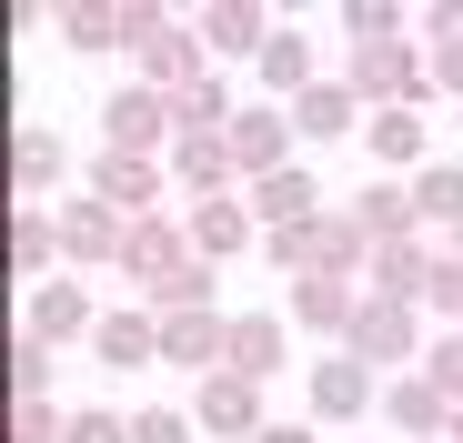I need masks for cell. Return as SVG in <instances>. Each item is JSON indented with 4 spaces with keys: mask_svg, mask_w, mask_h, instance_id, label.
Masks as SVG:
<instances>
[{
    "mask_svg": "<svg viewBox=\"0 0 463 443\" xmlns=\"http://www.w3.org/2000/svg\"><path fill=\"white\" fill-rule=\"evenodd\" d=\"M433 232H413V242H383L373 252V272H363V292H373V303H423V282H433Z\"/></svg>",
    "mask_w": 463,
    "mask_h": 443,
    "instance_id": "cell-20",
    "label": "cell"
},
{
    "mask_svg": "<svg viewBox=\"0 0 463 443\" xmlns=\"http://www.w3.org/2000/svg\"><path fill=\"white\" fill-rule=\"evenodd\" d=\"M192 423H202V443H262V433H272L262 383H242V373H212L202 403H192Z\"/></svg>",
    "mask_w": 463,
    "mask_h": 443,
    "instance_id": "cell-8",
    "label": "cell"
},
{
    "mask_svg": "<svg viewBox=\"0 0 463 443\" xmlns=\"http://www.w3.org/2000/svg\"><path fill=\"white\" fill-rule=\"evenodd\" d=\"M343 81L363 91V111H423L433 101V61H423V41H383V51L343 61Z\"/></svg>",
    "mask_w": 463,
    "mask_h": 443,
    "instance_id": "cell-1",
    "label": "cell"
},
{
    "mask_svg": "<svg viewBox=\"0 0 463 443\" xmlns=\"http://www.w3.org/2000/svg\"><path fill=\"white\" fill-rule=\"evenodd\" d=\"M71 172V152H61V131L51 121H21L11 131V212H51V182Z\"/></svg>",
    "mask_w": 463,
    "mask_h": 443,
    "instance_id": "cell-9",
    "label": "cell"
},
{
    "mask_svg": "<svg viewBox=\"0 0 463 443\" xmlns=\"http://www.w3.org/2000/svg\"><path fill=\"white\" fill-rule=\"evenodd\" d=\"M383 423H393L403 443H453V403H443L433 373H393L383 383Z\"/></svg>",
    "mask_w": 463,
    "mask_h": 443,
    "instance_id": "cell-11",
    "label": "cell"
},
{
    "mask_svg": "<svg viewBox=\"0 0 463 443\" xmlns=\"http://www.w3.org/2000/svg\"><path fill=\"white\" fill-rule=\"evenodd\" d=\"M343 212H353V232H363L373 252H383V242H413V232H423V212H413V182H393V172H373V182H363Z\"/></svg>",
    "mask_w": 463,
    "mask_h": 443,
    "instance_id": "cell-12",
    "label": "cell"
},
{
    "mask_svg": "<svg viewBox=\"0 0 463 443\" xmlns=\"http://www.w3.org/2000/svg\"><path fill=\"white\" fill-rule=\"evenodd\" d=\"M202 252H192V222L182 212H151V222H131V242H121V282H141V292H162L172 272H192Z\"/></svg>",
    "mask_w": 463,
    "mask_h": 443,
    "instance_id": "cell-5",
    "label": "cell"
},
{
    "mask_svg": "<svg viewBox=\"0 0 463 443\" xmlns=\"http://www.w3.org/2000/svg\"><path fill=\"white\" fill-rule=\"evenodd\" d=\"M162 182H172V162H131V152H101L91 162V202H111L121 222H151V212H162Z\"/></svg>",
    "mask_w": 463,
    "mask_h": 443,
    "instance_id": "cell-10",
    "label": "cell"
},
{
    "mask_svg": "<svg viewBox=\"0 0 463 443\" xmlns=\"http://www.w3.org/2000/svg\"><path fill=\"white\" fill-rule=\"evenodd\" d=\"M302 403H313V423H363V413H383V373L353 363V353H323L313 383H302Z\"/></svg>",
    "mask_w": 463,
    "mask_h": 443,
    "instance_id": "cell-6",
    "label": "cell"
},
{
    "mask_svg": "<svg viewBox=\"0 0 463 443\" xmlns=\"http://www.w3.org/2000/svg\"><path fill=\"white\" fill-rule=\"evenodd\" d=\"M262 443H323V423H272Z\"/></svg>",
    "mask_w": 463,
    "mask_h": 443,
    "instance_id": "cell-36",
    "label": "cell"
},
{
    "mask_svg": "<svg viewBox=\"0 0 463 443\" xmlns=\"http://www.w3.org/2000/svg\"><path fill=\"white\" fill-rule=\"evenodd\" d=\"M11 403H51V343H11Z\"/></svg>",
    "mask_w": 463,
    "mask_h": 443,
    "instance_id": "cell-29",
    "label": "cell"
},
{
    "mask_svg": "<svg viewBox=\"0 0 463 443\" xmlns=\"http://www.w3.org/2000/svg\"><path fill=\"white\" fill-rule=\"evenodd\" d=\"M172 182L192 202H222V192H242V162H232V141H172Z\"/></svg>",
    "mask_w": 463,
    "mask_h": 443,
    "instance_id": "cell-25",
    "label": "cell"
},
{
    "mask_svg": "<svg viewBox=\"0 0 463 443\" xmlns=\"http://www.w3.org/2000/svg\"><path fill=\"white\" fill-rule=\"evenodd\" d=\"M413 212H423V232H463V162H433V172H413Z\"/></svg>",
    "mask_w": 463,
    "mask_h": 443,
    "instance_id": "cell-27",
    "label": "cell"
},
{
    "mask_svg": "<svg viewBox=\"0 0 463 443\" xmlns=\"http://www.w3.org/2000/svg\"><path fill=\"white\" fill-rule=\"evenodd\" d=\"M131 443H202V423H192V403H141Z\"/></svg>",
    "mask_w": 463,
    "mask_h": 443,
    "instance_id": "cell-30",
    "label": "cell"
},
{
    "mask_svg": "<svg viewBox=\"0 0 463 443\" xmlns=\"http://www.w3.org/2000/svg\"><path fill=\"white\" fill-rule=\"evenodd\" d=\"M363 121H373V111H363L353 81H313V91L292 101V131H302V141H343V131H363Z\"/></svg>",
    "mask_w": 463,
    "mask_h": 443,
    "instance_id": "cell-23",
    "label": "cell"
},
{
    "mask_svg": "<svg viewBox=\"0 0 463 443\" xmlns=\"http://www.w3.org/2000/svg\"><path fill=\"white\" fill-rule=\"evenodd\" d=\"M151 313H212V262H192V272H172L162 292H141Z\"/></svg>",
    "mask_w": 463,
    "mask_h": 443,
    "instance_id": "cell-31",
    "label": "cell"
},
{
    "mask_svg": "<svg viewBox=\"0 0 463 443\" xmlns=\"http://www.w3.org/2000/svg\"><path fill=\"white\" fill-rule=\"evenodd\" d=\"M353 313H363V282H343V272H313V282H292L282 292V323L292 333H353Z\"/></svg>",
    "mask_w": 463,
    "mask_h": 443,
    "instance_id": "cell-15",
    "label": "cell"
},
{
    "mask_svg": "<svg viewBox=\"0 0 463 443\" xmlns=\"http://www.w3.org/2000/svg\"><path fill=\"white\" fill-rule=\"evenodd\" d=\"M51 212H61V262H71V272H121V242H131V222H121L111 202L71 192V202H51Z\"/></svg>",
    "mask_w": 463,
    "mask_h": 443,
    "instance_id": "cell-4",
    "label": "cell"
},
{
    "mask_svg": "<svg viewBox=\"0 0 463 443\" xmlns=\"http://www.w3.org/2000/svg\"><path fill=\"white\" fill-rule=\"evenodd\" d=\"M162 363H182V373H222L232 363V313H162Z\"/></svg>",
    "mask_w": 463,
    "mask_h": 443,
    "instance_id": "cell-18",
    "label": "cell"
},
{
    "mask_svg": "<svg viewBox=\"0 0 463 443\" xmlns=\"http://www.w3.org/2000/svg\"><path fill=\"white\" fill-rule=\"evenodd\" d=\"M51 31L61 51H131V0H61Z\"/></svg>",
    "mask_w": 463,
    "mask_h": 443,
    "instance_id": "cell-21",
    "label": "cell"
},
{
    "mask_svg": "<svg viewBox=\"0 0 463 443\" xmlns=\"http://www.w3.org/2000/svg\"><path fill=\"white\" fill-rule=\"evenodd\" d=\"M242 202H252V222H262V242H272V232H302V222H323V212H333V202H323V182L302 172V162H292V172H272V182H252Z\"/></svg>",
    "mask_w": 463,
    "mask_h": 443,
    "instance_id": "cell-17",
    "label": "cell"
},
{
    "mask_svg": "<svg viewBox=\"0 0 463 443\" xmlns=\"http://www.w3.org/2000/svg\"><path fill=\"white\" fill-rule=\"evenodd\" d=\"M443 252H453V262H463V232H453V242H443Z\"/></svg>",
    "mask_w": 463,
    "mask_h": 443,
    "instance_id": "cell-37",
    "label": "cell"
},
{
    "mask_svg": "<svg viewBox=\"0 0 463 443\" xmlns=\"http://www.w3.org/2000/svg\"><path fill=\"white\" fill-rule=\"evenodd\" d=\"M101 152H131V162H172V101L151 81H121L101 101Z\"/></svg>",
    "mask_w": 463,
    "mask_h": 443,
    "instance_id": "cell-3",
    "label": "cell"
},
{
    "mask_svg": "<svg viewBox=\"0 0 463 443\" xmlns=\"http://www.w3.org/2000/svg\"><path fill=\"white\" fill-rule=\"evenodd\" d=\"M71 443H131V413H71Z\"/></svg>",
    "mask_w": 463,
    "mask_h": 443,
    "instance_id": "cell-35",
    "label": "cell"
},
{
    "mask_svg": "<svg viewBox=\"0 0 463 443\" xmlns=\"http://www.w3.org/2000/svg\"><path fill=\"white\" fill-rule=\"evenodd\" d=\"M192 31L212 41V61H262V41H272L282 21L262 11V0H202V11H192Z\"/></svg>",
    "mask_w": 463,
    "mask_h": 443,
    "instance_id": "cell-16",
    "label": "cell"
},
{
    "mask_svg": "<svg viewBox=\"0 0 463 443\" xmlns=\"http://www.w3.org/2000/svg\"><path fill=\"white\" fill-rule=\"evenodd\" d=\"M91 353L111 363V373H151V363H162V313H151V303H121V313H101Z\"/></svg>",
    "mask_w": 463,
    "mask_h": 443,
    "instance_id": "cell-19",
    "label": "cell"
},
{
    "mask_svg": "<svg viewBox=\"0 0 463 443\" xmlns=\"http://www.w3.org/2000/svg\"><path fill=\"white\" fill-rule=\"evenodd\" d=\"M343 353L373 363V373H383V363H393V373H423V353H433V343H423V303H373V292H363Z\"/></svg>",
    "mask_w": 463,
    "mask_h": 443,
    "instance_id": "cell-2",
    "label": "cell"
},
{
    "mask_svg": "<svg viewBox=\"0 0 463 443\" xmlns=\"http://www.w3.org/2000/svg\"><path fill=\"white\" fill-rule=\"evenodd\" d=\"M363 162H383L393 182H413V172H433L443 152H433L423 111H373V121H363Z\"/></svg>",
    "mask_w": 463,
    "mask_h": 443,
    "instance_id": "cell-13",
    "label": "cell"
},
{
    "mask_svg": "<svg viewBox=\"0 0 463 443\" xmlns=\"http://www.w3.org/2000/svg\"><path fill=\"white\" fill-rule=\"evenodd\" d=\"M423 61H433V101H453V111H463V31L423 41Z\"/></svg>",
    "mask_w": 463,
    "mask_h": 443,
    "instance_id": "cell-32",
    "label": "cell"
},
{
    "mask_svg": "<svg viewBox=\"0 0 463 443\" xmlns=\"http://www.w3.org/2000/svg\"><path fill=\"white\" fill-rule=\"evenodd\" d=\"M282 353H292L282 313H232V363H222V373H242V383H272V373H282Z\"/></svg>",
    "mask_w": 463,
    "mask_h": 443,
    "instance_id": "cell-22",
    "label": "cell"
},
{
    "mask_svg": "<svg viewBox=\"0 0 463 443\" xmlns=\"http://www.w3.org/2000/svg\"><path fill=\"white\" fill-rule=\"evenodd\" d=\"M333 31H343V51H383V41H403L413 21L393 11V0H343V21H333Z\"/></svg>",
    "mask_w": 463,
    "mask_h": 443,
    "instance_id": "cell-28",
    "label": "cell"
},
{
    "mask_svg": "<svg viewBox=\"0 0 463 443\" xmlns=\"http://www.w3.org/2000/svg\"><path fill=\"white\" fill-rule=\"evenodd\" d=\"M423 373L443 383V403L463 413V333H433V353H423Z\"/></svg>",
    "mask_w": 463,
    "mask_h": 443,
    "instance_id": "cell-34",
    "label": "cell"
},
{
    "mask_svg": "<svg viewBox=\"0 0 463 443\" xmlns=\"http://www.w3.org/2000/svg\"><path fill=\"white\" fill-rule=\"evenodd\" d=\"M252 71H262V91H272V101H282V111H292V101H302V91H313V81H323V71H313V41H302V31H292V21H282V31H272V41H262V61H252Z\"/></svg>",
    "mask_w": 463,
    "mask_h": 443,
    "instance_id": "cell-24",
    "label": "cell"
},
{
    "mask_svg": "<svg viewBox=\"0 0 463 443\" xmlns=\"http://www.w3.org/2000/svg\"><path fill=\"white\" fill-rule=\"evenodd\" d=\"M11 443H71V413L61 403H11Z\"/></svg>",
    "mask_w": 463,
    "mask_h": 443,
    "instance_id": "cell-33",
    "label": "cell"
},
{
    "mask_svg": "<svg viewBox=\"0 0 463 443\" xmlns=\"http://www.w3.org/2000/svg\"><path fill=\"white\" fill-rule=\"evenodd\" d=\"M182 222H192V252H202L212 272H222L232 252H252V242H262V222H252L242 192H222V202H182Z\"/></svg>",
    "mask_w": 463,
    "mask_h": 443,
    "instance_id": "cell-14",
    "label": "cell"
},
{
    "mask_svg": "<svg viewBox=\"0 0 463 443\" xmlns=\"http://www.w3.org/2000/svg\"><path fill=\"white\" fill-rule=\"evenodd\" d=\"M51 262H61V212H11V282H51Z\"/></svg>",
    "mask_w": 463,
    "mask_h": 443,
    "instance_id": "cell-26",
    "label": "cell"
},
{
    "mask_svg": "<svg viewBox=\"0 0 463 443\" xmlns=\"http://www.w3.org/2000/svg\"><path fill=\"white\" fill-rule=\"evenodd\" d=\"M21 333H31V343H51V353H61V343H91V333H101L91 282H61V272H51L31 303H21Z\"/></svg>",
    "mask_w": 463,
    "mask_h": 443,
    "instance_id": "cell-7",
    "label": "cell"
}]
</instances>
